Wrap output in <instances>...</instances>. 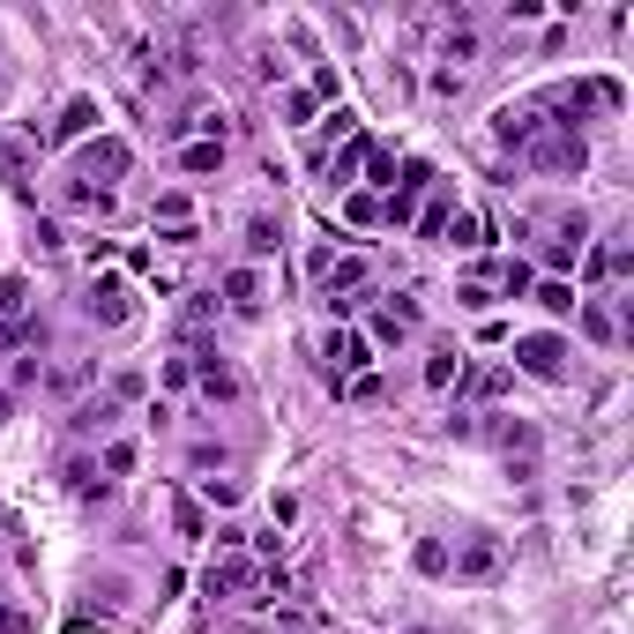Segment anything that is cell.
<instances>
[{
  "instance_id": "1",
  "label": "cell",
  "mask_w": 634,
  "mask_h": 634,
  "mask_svg": "<svg viewBox=\"0 0 634 634\" xmlns=\"http://www.w3.org/2000/svg\"><path fill=\"white\" fill-rule=\"evenodd\" d=\"M523 157H530V172H583V165H589V143H583L567 120H545V127L530 135V149H523Z\"/></svg>"
},
{
  "instance_id": "2",
  "label": "cell",
  "mask_w": 634,
  "mask_h": 634,
  "mask_svg": "<svg viewBox=\"0 0 634 634\" xmlns=\"http://www.w3.org/2000/svg\"><path fill=\"white\" fill-rule=\"evenodd\" d=\"M426 195H433V165H426V157H403L389 202H381V224H389V232H411V217H418V202Z\"/></svg>"
},
{
  "instance_id": "3",
  "label": "cell",
  "mask_w": 634,
  "mask_h": 634,
  "mask_svg": "<svg viewBox=\"0 0 634 634\" xmlns=\"http://www.w3.org/2000/svg\"><path fill=\"white\" fill-rule=\"evenodd\" d=\"M254 589H262V560H246V553H217V560L202 567V597H217V605L254 597Z\"/></svg>"
},
{
  "instance_id": "4",
  "label": "cell",
  "mask_w": 634,
  "mask_h": 634,
  "mask_svg": "<svg viewBox=\"0 0 634 634\" xmlns=\"http://www.w3.org/2000/svg\"><path fill=\"white\" fill-rule=\"evenodd\" d=\"M515 367L530 373V381H553V389H560L567 373H575V351H567L560 336H515Z\"/></svg>"
},
{
  "instance_id": "5",
  "label": "cell",
  "mask_w": 634,
  "mask_h": 634,
  "mask_svg": "<svg viewBox=\"0 0 634 634\" xmlns=\"http://www.w3.org/2000/svg\"><path fill=\"white\" fill-rule=\"evenodd\" d=\"M127 165H135V149H127L120 135H90V143L75 149V179H98V187L127 179Z\"/></svg>"
},
{
  "instance_id": "6",
  "label": "cell",
  "mask_w": 634,
  "mask_h": 634,
  "mask_svg": "<svg viewBox=\"0 0 634 634\" xmlns=\"http://www.w3.org/2000/svg\"><path fill=\"white\" fill-rule=\"evenodd\" d=\"M82 314L98 321V329H127V321H135V284H127V276H90Z\"/></svg>"
},
{
  "instance_id": "7",
  "label": "cell",
  "mask_w": 634,
  "mask_h": 634,
  "mask_svg": "<svg viewBox=\"0 0 634 634\" xmlns=\"http://www.w3.org/2000/svg\"><path fill=\"white\" fill-rule=\"evenodd\" d=\"M321 367H329V389H343V381H359V373L373 367V343L359 336V329H329V343H321Z\"/></svg>"
},
{
  "instance_id": "8",
  "label": "cell",
  "mask_w": 634,
  "mask_h": 634,
  "mask_svg": "<svg viewBox=\"0 0 634 634\" xmlns=\"http://www.w3.org/2000/svg\"><path fill=\"white\" fill-rule=\"evenodd\" d=\"M314 284H321V306H336V299H359V292L373 284V262H367V254H329V269H321Z\"/></svg>"
},
{
  "instance_id": "9",
  "label": "cell",
  "mask_w": 634,
  "mask_h": 634,
  "mask_svg": "<svg viewBox=\"0 0 634 634\" xmlns=\"http://www.w3.org/2000/svg\"><path fill=\"white\" fill-rule=\"evenodd\" d=\"M262 299H269V284H262V269H254V262L224 269V299H217V306H232V314H262Z\"/></svg>"
},
{
  "instance_id": "10",
  "label": "cell",
  "mask_w": 634,
  "mask_h": 634,
  "mask_svg": "<svg viewBox=\"0 0 634 634\" xmlns=\"http://www.w3.org/2000/svg\"><path fill=\"white\" fill-rule=\"evenodd\" d=\"M500 560H508V553H500V537H470L448 567H456V583H492V575H500Z\"/></svg>"
},
{
  "instance_id": "11",
  "label": "cell",
  "mask_w": 634,
  "mask_h": 634,
  "mask_svg": "<svg viewBox=\"0 0 634 634\" xmlns=\"http://www.w3.org/2000/svg\"><path fill=\"white\" fill-rule=\"evenodd\" d=\"M187 373L202 381V396H209V403H240V373L224 367L217 351H195V359H187Z\"/></svg>"
},
{
  "instance_id": "12",
  "label": "cell",
  "mask_w": 634,
  "mask_h": 634,
  "mask_svg": "<svg viewBox=\"0 0 634 634\" xmlns=\"http://www.w3.org/2000/svg\"><path fill=\"white\" fill-rule=\"evenodd\" d=\"M113 418H120V403H113V396H98V403H75L68 433H75V440H113Z\"/></svg>"
},
{
  "instance_id": "13",
  "label": "cell",
  "mask_w": 634,
  "mask_h": 634,
  "mask_svg": "<svg viewBox=\"0 0 634 634\" xmlns=\"http://www.w3.org/2000/svg\"><path fill=\"white\" fill-rule=\"evenodd\" d=\"M537 105H500V113H492V135H500V143L508 149H530V135H537Z\"/></svg>"
},
{
  "instance_id": "14",
  "label": "cell",
  "mask_w": 634,
  "mask_h": 634,
  "mask_svg": "<svg viewBox=\"0 0 634 634\" xmlns=\"http://www.w3.org/2000/svg\"><path fill=\"white\" fill-rule=\"evenodd\" d=\"M60 209H75V217H113V187H90V179H60Z\"/></svg>"
},
{
  "instance_id": "15",
  "label": "cell",
  "mask_w": 634,
  "mask_h": 634,
  "mask_svg": "<svg viewBox=\"0 0 634 634\" xmlns=\"http://www.w3.org/2000/svg\"><path fill=\"white\" fill-rule=\"evenodd\" d=\"M426 389H464V351L456 343H433L426 351Z\"/></svg>"
},
{
  "instance_id": "16",
  "label": "cell",
  "mask_w": 634,
  "mask_h": 634,
  "mask_svg": "<svg viewBox=\"0 0 634 634\" xmlns=\"http://www.w3.org/2000/svg\"><path fill=\"white\" fill-rule=\"evenodd\" d=\"M90 127H98V105H90V98H68V113L52 120V143H90Z\"/></svg>"
},
{
  "instance_id": "17",
  "label": "cell",
  "mask_w": 634,
  "mask_h": 634,
  "mask_svg": "<svg viewBox=\"0 0 634 634\" xmlns=\"http://www.w3.org/2000/svg\"><path fill=\"white\" fill-rule=\"evenodd\" d=\"M448 217H456V195H440V179H433V195H426V209L411 217V232H418V240H440Z\"/></svg>"
},
{
  "instance_id": "18",
  "label": "cell",
  "mask_w": 634,
  "mask_h": 634,
  "mask_svg": "<svg viewBox=\"0 0 634 634\" xmlns=\"http://www.w3.org/2000/svg\"><path fill=\"white\" fill-rule=\"evenodd\" d=\"M276 240H284V224L269 217V209H262V217H246V262H254V269L276 254Z\"/></svg>"
},
{
  "instance_id": "19",
  "label": "cell",
  "mask_w": 634,
  "mask_h": 634,
  "mask_svg": "<svg viewBox=\"0 0 634 634\" xmlns=\"http://www.w3.org/2000/svg\"><path fill=\"white\" fill-rule=\"evenodd\" d=\"M329 172H336V187H343V195H351V179L367 172V135H351L343 149H329Z\"/></svg>"
},
{
  "instance_id": "20",
  "label": "cell",
  "mask_w": 634,
  "mask_h": 634,
  "mask_svg": "<svg viewBox=\"0 0 634 634\" xmlns=\"http://www.w3.org/2000/svg\"><path fill=\"white\" fill-rule=\"evenodd\" d=\"M440 240H448V246H464V254H478V246H486V217H478V209H456Z\"/></svg>"
},
{
  "instance_id": "21",
  "label": "cell",
  "mask_w": 634,
  "mask_h": 634,
  "mask_svg": "<svg viewBox=\"0 0 634 634\" xmlns=\"http://www.w3.org/2000/svg\"><path fill=\"white\" fill-rule=\"evenodd\" d=\"M60 478H68V492H75V500H90V492H105V470H98V456H68V470H60Z\"/></svg>"
},
{
  "instance_id": "22",
  "label": "cell",
  "mask_w": 634,
  "mask_h": 634,
  "mask_svg": "<svg viewBox=\"0 0 634 634\" xmlns=\"http://www.w3.org/2000/svg\"><path fill=\"white\" fill-rule=\"evenodd\" d=\"M373 187H396V149L367 135V195H373Z\"/></svg>"
},
{
  "instance_id": "23",
  "label": "cell",
  "mask_w": 634,
  "mask_h": 634,
  "mask_svg": "<svg viewBox=\"0 0 634 634\" xmlns=\"http://www.w3.org/2000/svg\"><path fill=\"white\" fill-rule=\"evenodd\" d=\"M351 135H359V113H343V105H336V113H329V127H321L314 165H329V149H336V143H351Z\"/></svg>"
},
{
  "instance_id": "24",
  "label": "cell",
  "mask_w": 634,
  "mask_h": 634,
  "mask_svg": "<svg viewBox=\"0 0 634 634\" xmlns=\"http://www.w3.org/2000/svg\"><path fill=\"white\" fill-rule=\"evenodd\" d=\"M583 329H589L597 343H620V314H612L605 299H583Z\"/></svg>"
},
{
  "instance_id": "25",
  "label": "cell",
  "mask_w": 634,
  "mask_h": 634,
  "mask_svg": "<svg viewBox=\"0 0 634 634\" xmlns=\"http://www.w3.org/2000/svg\"><path fill=\"white\" fill-rule=\"evenodd\" d=\"M537 306H545V314H575L583 299H575V284H567V276H545V284H537Z\"/></svg>"
},
{
  "instance_id": "26",
  "label": "cell",
  "mask_w": 634,
  "mask_h": 634,
  "mask_svg": "<svg viewBox=\"0 0 634 634\" xmlns=\"http://www.w3.org/2000/svg\"><path fill=\"white\" fill-rule=\"evenodd\" d=\"M179 172H195V179L202 172H224V143H187L179 149Z\"/></svg>"
},
{
  "instance_id": "27",
  "label": "cell",
  "mask_w": 634,
  "mask_h": 634,
  "mask_svg": "<svg viewBox=\"0 0 634 634\" xmlns=\"http://www.w3.org/2000/svg\"><path fill=\"white\" fill-rule=\"evenodd\" d=\"M440 60H478V30H470L464 16H456V23H448V38H440Z\"/></svg>"
},
{
  "instance_id": "28",
  "label": "cell",
  "mask_w": 634,
  "mask_h": 634,
  "mask_svg": "<svg viewBox=\"0 0 634 634\" xmlns=\"http://www.w3.org/2000/svg\"><path fill=\"white\" fill-rule=\"evenodd\" d=\"M98 470H105V486H113V478H127V470H135V440H105Z\"/></svg>"
},
{
  "instance_id": "29",
  "label": "cell",
  "mask_w": 634,
  "mask_h": 634,
  "mask_svg": "<svg viewBox=\"0 0 634 634\" xmlns=\"http://www.w3.org/2000/svg\"><path fill=\"white\" fill-rule=\"evenodd\" d=\"M343 217H351V224H381V195L351 187V195H343Z\"/></svg>"
},
{
  "instance_id": "30",
  "label": "cell",
  "mask_w": 634,
  "mask_h": 634,
  "mask_svg": "<svg viewBox=\"0 0 634 634\" xmlns=\"http://www.w3.org/2000/svg\"><path fill=\"white\" fill-rule=\"evenodd\" d=\"M179 314H187V329H209V321H217V292H187Z\"/></svg>"
},
{
  "instance_id": "31",
  "label": "cell",
  "mask_w": 634,
  "mask_h": 634,
  "mask_svg": "<svg viewBox=\"0 0 634 634\" xmlns=\"http://www.w3.org/2000/svg\"><path fill=\"white\" fill-rule=\"evenodd\" d=\"M492 284H500L508 299H523V292H530V262H500V276H492Z\"/></svg>"
},
{
  "instance_id": "32",
  "label": "cell",
  "mask_w": 634,
  "mask_h": 634,
  "mask_svg": "<svg viewBox=\"0 0 634 634\" xmlns=\"http://www.w3.org/2000/svg\"><path fill=\"white\" fill-rule=\"evenodd\" d=\"M314 120V90H284V127H306Z\"/></svg>"
},
{
  "instance_id": "33",
  "label": "cell",
  "mask_w": 634,
  "mask_h": 634,
  "mask_svg": "<svg viewBox=\"0 0 634 634\" xmlns=\"http://www.w3.org/2000/svg\"><path fill=\"white\" fill-rule=\"evenodd\" d=\"M172 523H179V537H202V500L179 492V500H172Z\"/></svg>"
},
{
  "instance_id": "34",
  "label": "cell",
  "mask_w": 634,
  "mask_h": 634,
  "mask_svg": "<svg viewBox=\"0 0 634 634\" xmlns=\"http://www.w3.org/2000/svg\"><path fill=\"white\" fill-rule=\"evenodd\" d=\"M105 396H113V403H127V396H143V367H120L113 381H105Z\"/></svg>"
},
{
  "instance_id": "35",
  "label": "cell",
  "mask_w": 634,
  "mask_h": 634,
  "mask_svg": "<svg viewBox=\"0 0 634 634\" xmlns=\"http://www.w3.org/2000/svg\"><path fill=\"white\" fill-rule=\"evenodd\" d=\"M202 500H209V508H232V500H240V478H202Z\"/></svg>"
},
{
  "instance_id": "36",
  "label": "cell",
  "mask_w": 634,
  "mask_h": 634,
  "mask_svg": "<svg viewBox=\"0 0 634 634\" xmlns=\"http://www.w3.org/2000/svg\"><path fill=\"white\" fill-rule=\"evenodd\" d=\"M0 634H30V612L16 605V597H8V589H0Z\"/></svg>"
},
{
  "instance_id": "37",
  "label": "cell",
  "mask_w": 634,
  "mask_h": 634,
  "mask_svg": "<svg viewBox=\"0 0 634 634\" xmlns=\"http://www.w3.org/2000/svg\"><path fill=\"white\" fill-rule=\"evenodd\" d=\"M336 396H351V403H373V396H381V373H359V381H343Z\"/></svg>"
},
{
  "instance_id": "38",
  "label": "cell",
  "mask_w": 634,
  "mask_h": 634,
  "mask_svg": "<svg viewBox=\"0 0 634 634\" xmlns=\"http://www.w3.org/2000/svg\"><path fill=\"white\" fill-rule=\"evenodd\" d=\"M456 299H464L470 314H486V306H492V284H486V276H478V284H464V292H456Z\"/></svg>"
},
{
  "instance_id": "39",
  "label": "cell",
  "mask_w": 634,
  "mask_h": 634,
  "mask_svg": "<svg viewBox=\"0 0 634 634\" xmlns=\"http://www.w3.org/2000/svg\"><path fill=\"white\" fill-rule=\"evenodd\" d=\"M418 575H448V553L440 545H418Z\"/></svg>"
},
{
  "instance_id": "40",
  "label": "cell",
  "mask_w": 634,
  "mask_h": 634,
  "mask_svg": "<svg viewBox=\"0 0 634 634\" xmlns=\"http://www.w3.org/2000/svg\"><path fill=\"white\" fill-rule=\"evenodd\" d=\"M403 634H433V627H403Z\"/></svg>"
}]
</instances>
